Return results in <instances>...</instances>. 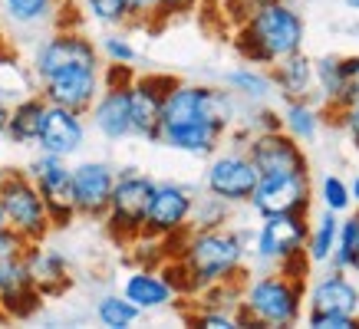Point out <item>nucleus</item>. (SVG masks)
I'll list each match as a JSON object with an SVG mask.
<instances>
[{"label": "nucleus", "mask_w": 359, "mask_h": 329, "mask_svg": "<svg viewBox=\"0 0 359 329\" xmlns=\"http://www.w3.org/2000/svg\"><path fill=\"white\" fill-rule=\"evenodd\" d=\"M241 122V99L228 86L182 83L175 79L162 102L158 145L182 155L211 158L221 148L231 125Z\"/></svg>", "instance_id": "nucleus-1"}, {"label": "nucleus", "mask_w": 359, "mask_h": 329, "mask_svg": "<svg viewBox=\"0 0 359 329\" xmlns=\"http://www.w3.org/2000/svg\"><path fill=\"white\" fill-rule=\"evenodd\" d=\"M250 237L248 230H231L228 224L221 227H188L185 234H178L175 241L182 247H175V260L182 263V270L188 276V296H195L198 290L224 280H238L244 274V260L250 253Z\"/></svg>", "instance_id": "nucleus-2"}, {"label": "nucleus", "mask_w": 359, "mask_h": 329, "mask_svg": "<svg viewBox=\"0 0 359 329\" xmlns=\"http://www.w3.org/2000/svg\"><path fill=\"white\" fill-rule=\"evenodd\" d=\"M306 23L287 0H264L234 30V50L250 66H273L283 56L304 50Z\"/></svg>", "instance_id": "nucleus-3"}, {"label": "nucleus", "mask_w": 359, "mask_h": 329, "mask_svg": "<svg viewBox=\"0 0 359 329\" xmlns=\"http://www.w3.org/2000/svg\"><path fill=\"white\" fill-rule=\"evenodd\" d=\"M304 316V276L264 270L241 284V326H297Z\"/></svg>", "instance_id": "nucleus-4"}, {"label": "nucleus", "mask_w": 359, "mask_h": 329, "mask_svg": "<svg viewBox=\"0 0 359 329\" xmlns=\"http://www.w3.org/2000/svg\"><path fill=\"white\" fill-rule=\"evenodd\" d=\"M102 53L93 36H86L76 27H53L40 43L33 46L30 56V73L36 83L56 76V73H69V69H102Z\"/></svg>", "instance_id": "nucleus-5"}, {"label": "nucleus", "mask_w": 359, "mask_h": 329, "mask_svg": "<svg viewBox=\"0 0 359 329\" xmlns=\"http://www.w3.org/2000/svg\"><path fill=\"white\" fill-rule=\"evenodd\" d=\"M0 208L7 218V227L17 230L27 244H40L50 237V214L36 185L23 168H0Z\"/></svg>", "instance_id": "nucleus-6"}, {"label": "nucleus", "mask_w": 359, "mask_h": 329, "mask_svg": "<svg viewBox=\"0 0 359 329\" xmlns=\"http://www.w3.org/2000/svg\"><path fill=\"white\" fill-rule=\"evenodd\" d=\"M155 191V178H149L145 172H139L135 164H126L119 175H116V185H112V197L109 208H106V230L116 244H129L135 241L145 227V211H149V201H152Z\"/></svg>", "instance_id": "nucleus-7"}, {"label": "nucleus", "mask_w": 359, "mask_h": 329, "mask_svg": "<svg viewBox=\"0 0 359 329\" xmlns=\"http://www.w3.org/2000/svg\"><path fill=\"white\" fill-rule=\"evenodd\" d=\"M306 214H267L250 237V253L264 270L283 267L287 260L306 257Z\"/></svg>", "instance_id": "nucleus-8"}, {"label": "nucleus", "mask_w": 359, "mask_h": 329, "mask_svg": "<svg viewBox=\"0 0 359 329\" xmlns=\"http://www.w3.org/2000/svg\"><path fill=\"white\" fill-rule=\"evenodd\" d=\"M129 83L132 66H102V89L96 102L89 106V125L106 139V142H126L132 139V119H129Z\"/></svg>", "instance_id": "nucleus-9"}, {"label": "nucleus", "mask_w": 359, "mask_h": 329, "mask_svg": "<svg viewBox=\"0 0 359 329\" xmlns=\"http://www.w3.org/2000/svg\"><path fill=\"white\" fill-rule=\"evenodd\" d=\"M30 181L36 185L40 197L46 204L50 224L53 230H66L76 220V201H73V164L69 158H56V155L40 152L27 168H23Z\"/></svg>", "instance_id": "nucleus-10"}, {"label": "nucleus", "mask_w": 359, "mask_h": 329, "mask_svg": "<svg viewBox=\"0 0 359 329\" xmlns=\"http://www.w3.org/2000/svg\"><path fill=\"white\" fill-rule=\"evenodd\" d=\"M257 168L250 164L244 148H228V152H215L205 168V191L215 195L224 204H248L254 188H257Z\"/></svg>", "instance_id": "nucleus-11"}, {"label": "nucleus", "mask_w": 359, "mask_h": 329, "mask_svg": "<svg viewBox=\"0 0 359 329\" xmlns=\"http://www.w3.org/2000/svg\"><path fill=\"white\" fill-rule=\"evenodd\" d=\"M244 155L250 164L257 168V175H290V172H310L304 145L290 139L287 132L277 129H261L250 132L244 142Z\"/></svg>", "instance_id": "nucleus-12"}, {"label": "nucleus", "mask_w": 359, "mask_h": 329, "mask_svg": "<svg viewBox=\"0 0 359 329\" xmlns=\"http://www.w3.org/2000/svg\"><path fill=\"white\" fill-rule=\"evenodd\" d=\"M191 208H195L191 188L178 185V181H155L142 234H152V237H162V241H175L178 234L188 230Z\"/></svg>", "instance_id": "nucleus-13"}, {"label": "nucleus", "mask_w": 359, "mask_h": 329, "mask_svg": "<svg viewBox=\"0 0 359 329\" xmlns=\"http://www.w3.org/2000/svg\"><path fill=\"white\" fill-rule=\"evenodd\" d=\"M310 195H313L310 172L261 175L248 204L257 211V218H267V214H306V208H310Z\"/></svg>", "instance_id": "nucleus-14"}, {"label": "nucleus", "mask_w": 359, "mask_h": 329, "mask_svg": "<svg viewBox=\"0 0 359 329\" xmlns=\"http://www.w3.org/2000/svg\"><path fill=\"white\" fill-rule=\"evenodd\" d=\"M23 251L0 253V319H30L43 303Z\"/></svg>", "instance_id": "nucleus-15"}, {"label": "nucleus", "mask_w": 359, "mask_h": 329, "mask_svg": "<svg viewBox=\"0 0 359 329\" xmlns=\"http://www.w3.org/2000/svg\"><path fill=\"white\" fill-rule=\"evenodd\" d=\"M175 76H132L129 83V119H132V139L158 145V119H162V102Z\"/></svg>", "instance_id": "nucleus-16"}, {"label": "nucleus", "mask_w": 359, "mask_h": 329, "mask_svg": "<svg viewBox=\"0 0 359 329\" xmlns=\"http://www.w3.org/2000/svg\"><path fill=\"white\" fill-rule=\"evenodd\" d=\"M116 175H119V172H116L109 162H99V158L73 164V201H76V218H86V220L106 218Z\"/></svg>", "instance_id": "nucleus-17"}, {"label": "nucleus", "mask_w": 359, "mask_h": 329, "mask_svg": "<svg viewBox=\"0 0 359 329\" xmlns=\"http://www.w3.org/2000/svg\"><path fill=\"white\" fill-rule=\"evenodd\" d=\"M86 132L89 125L83 112L46 102V115H43V125H40V135H36V148L46 155H56V158H73V155L83 152Z\"/></svg>", "instance_id": "nucleus-18"}, {"label": "nucleus", "mask_w": 359, "mask_h": 329, "mask_svg": "<svg viewBox=\"0 0 359 329\" xmlns=\"http://www.w3.org/2000/svg\"><path fill=\"white\" fill-rule=\"evenodd\" d=\"M36 86H40L36 92L50 106H66V109L86 115L89 106L96 102L99 89H102V69H69V73H56Z\"/></svg>", "instance_id": "nucleus-19"}, {"label": "nucleus", "mask_w": 359, "mask_h": 329, "mask_svg": "<svg viewBox=\"0 0 359 329\" xmlns=\"http://www.w3.org/2000/svg\"><path fill=\"white\" fill-rule=\"evenodd\" d=\"M310 313H346L359 316V290L346 276V270H330L310 286L306 293Z\"/></svg>", "instance_id": "nucleus-20"}, {"label": "nucleus", "mask_w": 359, "mask_h": 329, "mask_svg": "<svg viewBox=\"0 0 359 329\" xmlns=\"http://www.w3.org/2000/svg\"><path fill=\"white\" fill-rule=\"evenodd\" d=\"M27 267H30V276L33 284H36V290L46 296H60L66 293L69 286H73V270H69V260H66L60 251H53V247H43V241L40 244H27Z\"/></svg>", "instance_id": "nucleus-21"}, {"label": "nucleus", "mask_w": 359, "mask_h": 329, "mask_svg": "<svg viewBox=\"0 0 359 329\" xmlns=\"http://www.w3.org/2000/svg\"><path fill=\"white\" fill-rule=\"evenodd\" d=\"M122 296H129L142 313L165 309L178 300L175 286L168 284V276H165L158 267H135V270L122 280Z\"/></svg>", "instance_id": "nucleus-22"}, {"label": "nucleus", "mask_w": 359, "mask_h": 329, "mask_svg": "<svg viewBox=\"0 0 359 329\" xmlns=\"http://www.w3.org/2000/svg\"><path fill=\"white\" fill-rule=\"evenodd\" d=\"M267 73H271V83H273V92L287 99H310L316 89V79H313V59L304 53V50H297V53L283 56L277 59L273 66H267Z\"/></svg>", "instance_id": "nucleus-23"}, {"label": "nucleus", "mask_w": 359, "mask_h": 329, "mask_svg": "<svg viewBox=\"0 0 359 329\" xmlns=\"http://www.w3.org/2000/svg\"><path fill=\"white\" fill-rule=\"evenodd\" d=\"M69 0H0V13L20 30H53L63 27V10Z\"/></svg>", "instance_id": "nucleus-24"}, {"label": "nucleus", "mask_w": 359, "mask_h": 329, "mask_svg": "<svg viewBox=\"0 0 359 329\" xmlns=\"http://www.w3.org/2000/svg\"><path fill=\"white\" fill-rule=\"evenodd\" d=\"M46 115V99L40 92H30L23 96L20 102L11 106V115H7V129H4V139L11 145H36V135H40V125H43Z\"/></svg>", "instance_id": "nucleus-25"}, {"label": "nucleus", "mask_w": 359, "mask_h": 329, "mask_svg": "<svg viewBox=\"0 0 359 329\" xmlns=\"http://www.w3.org/2000/svg\"><path fill=\"white\" fill-rule=\"evenodd\" d=\"M86 13L102 27H145L152 23L149 0H83Z\"/></svg>", "instance_id": "nucleus-26"}, {"label": "nucleus", "mask_w": 359, "mask_h": 329, "mask_svg": "<svg viewBox=\"0 0 359 329\" xmlns=\"http://www.w3.org/2000/svg\"><path fill=\"white\" fill-rule=\"evenodd\" d=\"M224 86L241 99V102H250V106H264L271 102L273 96V83H271V73L264 66H238L224 73Z\"/></svg>", "instance_id": "nucleus-27"}, {"label": "nucleus", "mask_w": 359, "mask_h": 329, "mask_svg": "<svg viewBox=\"0 0 359 329\" xmlns=\"http://www.w3.org/2000/svg\"><path fill=\"white\" fill-rule=\"evenodd\" d=\"M280 125L290 139H297L300 145H306L320 135V112L313 109L310 99H287V102H283Z\"/></svg>", "instance_id": "nucleus-28"}, {"label": "nucleus", "mask_w": 359, "mask_h": 329, "mask_svg": "<svg viewBox=\"0 0 359 329\" xmlns=\"http://www.w3.org/2000/svg\"><path fill=\"white\" fill-rule=\"evenodd\" d=\"M337 230H339V214L323 208V214L310 224L306 230V260L310 263H327L333 247H337Z\"/></svg>", "instance_id": "nucleus-29"}, {"label": "nucleus", "mask_w": 359, "mask_h": 329, "mask_svg": "<svg viewBox=\"0 0 359 329\" xmlns=\"http://www.w3.org/2000/svg\"><path fill=\"white\" fill-rule=\"evenodd\" d=\"M96 319L109 329H129L142 319V309L122 293H106L96 303Z\"/></svg>", "instance_id": "nucleus-30"}, {"label": "nucleus", "mask_w": 359, "mask_h": 329, "mask_svg": "<svg viewBox=\"0 0 359 329\" xmlns=\"http://www.w3.org/2000/svg\"><path fill=\"white\" fill-rule=\"evenodd\" d=\"M343 56L337 53H327L313 59V79H316V92L320 99L330 106V112L337 115V106H339V83H343V66H339Z\"/></svg>", "instance_id": "nucleus-31"}, {"label": "nucleus", "mask_w": 359, "mask_h": 329, "mask_svg": "<svg viewBox=\"0 0 359 329\" xmlns=\"http://www.w3.org/2000/svg\"><path fill=\"white\" fill-rule=\"evenodd\" d=\"M228 214H231V204L218 201L215 195L205 197H195V208H191V220H188V227H221V224H228Z\"/></svg>", "instance_id": "nucleus-32"}, {"label": "nucleus", "mask_w": 359, "mask_h": 329, "mask_svg": "<svg viewBox=\"0 0 359 329\" xmlns=\"http://www.w3.org/2000/svg\"><path fill=\"white\" fill-rule=\"evenodd\" d=\"M99 53H102V63H116V66H132L139 59V50L126 33H119L112 27L102 40H99Z\"/></svg>", "instance_id": "nucleus-33"}, {"label": "nucleus", "mask_w": 359, "mask_h": 329, "mask_svg": "<svg viewBox=\"0 0 359 329\" xmlns=\"http://www.w3.org/2000/svg\"><path fill=\"white\" fill-rule=\"evenodd\" d=\"M185 319L191 326H205V329H238L241 326L234 309H218V307H198L195 313H185Z\"/></svg>", "instance_id": "nucleus-34"}, {"label": "nucleus", "mask_w": 359, "mask_h": 329, "mask_svg": "<svg viewBox=\"0 0 359 329\" xmlns=\"http://www.w3.org/2000/svg\"><path fill=\"white\" fill-rule=\"evenodd\" d=\"M320 201H323V208L327 211L343 214V211H349V204H353V197H349V185L343 181V178H337V175H327L323 181H320Z\"/></svg>", "instance_id": "nucleus-35"}, {"label": "nucleus", "mask_w": 359, "mask_h": 329, "mask_svg": "<svg viewBox=\"0 0 359 329\" xmlns=\"http://www.w3.org/2000/svg\"><path fill=\"white\" fill-rule=\"evenodd\" d=\"M343 66V83H339V109H346L353 102H359V56H343L339 59Z\"/></svg>", "instance_id": "nucleus-36"}, {"label": "nucleus", "mask_w": 359, "mask_h": 329, "mask_svg": "<svg viewBox=\"0 0 359 329\" xmlns=\"http://www.w3.org/2000/svg\"><path fill=\"white\" fill-rule=\"evenodd\" d=\"M306 326L310 329H359V316H346V313H306Z\"/></svg>", "instance_id": "nucleus-37"}, {"label": "nucleus", "mask_w": 359, "mask_h": 329, "mask_svg": "<svg viewBox=\"0 0 359 329\" xmlns=\"http://www.w3.org/2000/svg\"><path fill=\"white\" fill-rule=\"evenodd\" d=\"M198 0H149V10H152V20H168L175 13H188L195 10Z\"/></svg>", "instance_id": "nucleus-38"}, {"label": "nucleus", "mask_w": 359, "mask_h": 329, "mask_svg": "<svg viewBox=\"0 0 359 329\" xmlns=\"http://www.w3.org/2000/svg\"><path fill=\"white\" fill-rule=\"evenodd\" d=\"M337 122L343 125V132L349 135L353 148L359 152V102H353V106H346V109H339L337 112Z\"/></svg>", "instance_id": "nucleus-39"}, {"label": "nucleus", "mask_w": 359, "mask_h": 329, "mask_svg": "<svg viewBox=\"0 0 359 329\" xmlns=\"http://www.w3.org/2000/svg\"><path fill=\"white\" fill-rule=\"evenodd\" d=\"M264 0H224V7H228V17L234 23H241L244 17H250V13L261 7Z\"/></svg>", "instance_id": "nucleus-40"}, {"label": "nucleus", "mask_w": 359, "mask_h": 329, "mask_svg": "<svg viewBox=\"0 0 359 329\" xmlns=\"http://www.w3.org/2000/svg\"><path fill=\"white\" fill-rule=\"evenodd\" d=\"M359 214V211H356ZM346 274H356L359 276V234H356V244H353V251H349V267H346Z\"/></svg>", "instance_id": "nucleus-41"}, {"label": "nucleus", "mask_w": 359, "mask_h": 329, "mask_svg": "<svg viewBox=\"0 0 359 329\" xmlns=\"http://www.w3.org/2000/svg\"><path fill=\"white\" fill-rule=\"evenodd\" d=\"M7 115H11V102H7L4 92H0V135H4V129H7Z\"/></svg>", "instance_id": "nucleus-42"}, {"label": "nucleus", "mask_w": 359, "mask_h": 329, "mask_svg": "<svg viewBox=\"0 0 359 329\" xmlns=\"http://www.w3.org/2000/svg\"><path fill=\"white\" fill-rule=\"evenodd\" d=\"M349 197H353V201L359 204V175L353 178V185H349Z\"/></svg>", "instance_id": "nucleus-43"}, {"label": "nucleus", "mask_w": 359, "mask_h": 329, "mask_svg": "<svg viewBox=\"0 0 359 329\" xmlns=\"http://www.w3.org/2000/svg\"><path fill=\"white\" fill-rule=\"evenodd\" d=\"M346 7L349 10H359V0H346Z\"/></svg>", "instance_id": "nucleus-44"}, {"label": "nucleus", "mask_w": 359, "mask_h": 329, "mask_svg": "<svg viewBox=\"0 0 359 329\" xmlns=\"http://www.w3.org/2000/svg\"><path fill=\"white\" fill-rule=\"evenodd\" d=\"M7 227V218H4V208H0V230Z\"/></svg>", "instance_id": "nucleus-45"}]
</instances>
